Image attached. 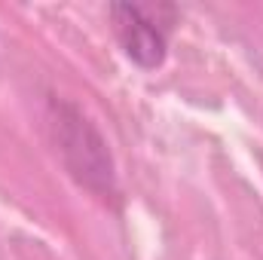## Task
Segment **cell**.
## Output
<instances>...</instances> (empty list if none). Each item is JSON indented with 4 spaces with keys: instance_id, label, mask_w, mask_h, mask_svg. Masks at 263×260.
<instances>
[{
    "instance_id": "cell-1",
    "label": "cell",
    "mask_w": 263,
    "mask_h": 260,
    "mask_svg": "<svg viewBox=\"0 0 263 260\" xmlns=\"http://www.w3.org/2000/svg\"><path fill=\"white\" fill-rule=\"evenodd\" d=\"M46 123H49L55 153L65 172L70 175V181L101 202H114L120 196L117 162L107 147V138L98 132V126L73 101H65V98H49Z\"/></svg>"
},
{
    "instance_id": "cell-2",
    "label": "cell",
    "mask_w": 263,
    "mask_h": 260,
    "mask_svg": "<svg viewBox=\"0 0 263 260\" xmlns=\"http://www.w3.org/2000/svg\"><path fill=\"white\" fill-rule=\"evenodd\" d=\"M110 25L132 65L141 70H156L168 55V22L172 6H144V3H110Z\"/></svg>"
}]
</instances>
